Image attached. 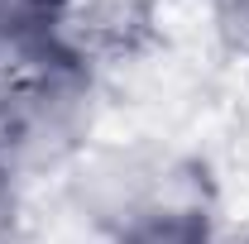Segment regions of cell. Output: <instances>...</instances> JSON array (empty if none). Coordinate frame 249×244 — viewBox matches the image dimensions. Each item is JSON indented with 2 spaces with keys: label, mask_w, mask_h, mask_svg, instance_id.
<instances>
[{
  "label": "cell",
  "mask_w": 249,
  "mask_h": 244,
  "mask_svg": "<svg viewBox=\"0 0 249 244\" xmlns=\"http://www.w3.org/2000/svg\"><path fill=\"white\" fill-rule=\"evenodd\" d=\"M101 244H220L211 201L196 182V173H168V182L154 187L144 201L115 211Z\"/></svg>",
  "instance_id": "cell-2"
},
{
  "label": "cell",
  "mask_w": 249,
  "mask_h": 244,
  "mask_svg": "<svg viewBox=\"0 0 249 244\" xmlns=\"http://www.w3.org/2000/svg\"><path fill=\"white\" fill-rule=\"evenodd\" d=\"M19 240V182L0 173V244Z\"/></svg>",
  "instance_id": "cell-5"
},
{
  "label": "cell",
  "mask_w": 249,
  "mask_h": 244,
  "mask_svg": "<svg viewBox=\"0 0 249 244\" xmlns=\"http://www.w3.org/2000/svg\"><path fill=\"white\" fill-rule=\"evenodd\" d=\"M96 120V72L77 38L0 72V173L24 182L77 158Z\"/></svg>",
  "instance_id": "cell-1"
},
{
  "label": "cell",
  "mask_w": 249,
  "mask_h": 244,
  "mask_svg": "<svg viewBox=\"0 0 249 244\" xmlns=\"http://www.w3.org/2000/svg\"><path fill=\"white\" fill-rule=\"evenodd\" d=\"M211 24L225 53L249 62V0H211Z\"/></svg>",
  "instance_id": "cell-4"
},
{
  "label": "cell",
  "mask_w": 249,
  "mask_h": 244,
  "mask_svg": "<svg viewBox=\"0 0 249 244\" xmlns=\"http://www.w3.org/2000/svg\"><path fill=\"white\" fill-rule=\"evenodd\" d=\"M245 244H249V240H245Z\"/></svg>",
  "instance_id": "cell-6"
},
{
  "label": "cell",
  "mask_w": 249,
  "mask_h": 244,
  "mask_svg": "<svg viewBox=\"0 0 249 244\" xmlns=\"http://www.w3.org/2000/svg\"><path fill=\"white\" fill-rule=\"evenodd\" d=\"M72 38V0H0V72Z\"/></svg>",
  "instance_id": "cell-3"
}]
</instances>
